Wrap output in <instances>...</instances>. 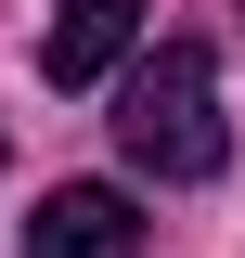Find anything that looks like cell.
I'll return each instance as SVG.
<instances>
[{"label": "cell", "instance_id": "obj_1", "mask_svg": "<svg viewBox=\"0 0 245 258\" xmlns=\"http://www.w3.org/2000/svg\"><path fill=\"white\" fill-rule=\"evenodd\" d=\"M116 155L142 168V181H219L232 129H219V64L194 52V39H155V52L129 64V91H116Z\"/></svg>", "mask_w": 245, "mask_h": 258}, {"label": "cell", "instance_id": "obj_2", "mask_svg": "<svg viewBox=\"0 0 245 258\" xmlns=\"http://www.w3.org/2000/svg\"><path fill=\"white\" fill-rule=\"evenodd\" d=\"M26 258H142V207H129L116 181H65L26 220Z\"/></svg>", "mask_w": 245, "mask_h": 258}, {"label": "cell", "instance_id": "obj_3", "mask_svg": "<svg viewBox=\"0 0 245 258\" xmlns=\"http://www.w3.org/2000/svg\"><path fill=\"white\" fill-rule=\"evenodd\" d=\"M129 39H142V0H52L39 64H52V91H91V78L129 64Z\"/></svg>", "mask_w": 245, "mask_h": 258}]
</instances>
